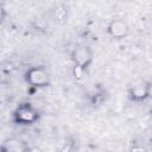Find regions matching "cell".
<instances>
[{"label":"cell","instance_id":"cell-1","mask_svg":"<svg viewBox=\"0 0 152 152\" xmlns=\"http://www.w3.org/2000/svg\"><path fill=\"white\" fill-rule=\"evenodd\" d=\"M25 81L34 88H45L50 84V75L44 66H32L25 72Z\"/></svg>","mask_w":152,"mask_h":152},{"label":"cell","instance_id":"cell-2","mask_svg":"<svg viewBox=\"0 0 152 152\" xmlns=\"http://www.w3.org/2000/svg\"><path fill=\"white\" fill-rule=\"evenodd\" d=\"M71 59L75 66L86 71L94 59V51L88 45H77L71 52Z\"/></svg>","mask_w":152,"mask_h":152},{"label":"cell","instance_id":"cell-3","mask_svg":"<svg viewBox=\"0 0 152 152\" xmlns=\"http://www.w3.org/2000/svg\"><path fill=\"white\" fill-rule=\"evenodd\" d=\"M13 118H14V121L18 124L31 125L38 120L39 114H38V110L31 103H21L14 110Z\"/></svg>","mask_w":152,"mask_h":152},{"label":"cell","instance_id":"cell-4","mask_svg":"<svg viewBox=\"0 0 152 152\" xmlns=\"http://www.w3.org/2000/svg\"><path fill=\"white\" fill-rule=\"evenodd\" d=\"M151 94V83L146 80H137L128 88V96L135 102L145 101Z\"/></svg>","mask_w":152,"mask_h":152},{"label":"cell","instance_id":"cell-5","mask_svg":"<svg viewBox=\"0 0 152 152\" xmlns=\"http://www.w3.org/2000/svg\"><path fill=\"white\" fill-rule=\"evenodd\" d=\"M107 33L113 39H124L129 34V25L121 18L112 19L107 25Z\"/></svg>","mask_w":152,"mask_h":152},{"label":"cell","instance_id":"cell-6","mask_svg":"<svg viewBox=\"0 0 152 152\" xmlns=\"http://www.w3.org/2000/svg\"><path fill=\"white\" fill-rule=\"evenodd\" d=\"M28 148L26 141L17 137L5 139L1 145V152H27Z\"/></svg>","mask_w":152,"mask_h":152},{"label":"cell","instance_id":"cell-7","mask_svg":"<svg viewBox=\"0 0 152 152\" xmlns=\"http://www.w3.org/2000/svg\"><path fill=\"white\" fill-rule=\"evenodd\" d=\"M52 17L57 23H64L68 18V6L64 4H56L52 8Z\"/></svg>","mask_w":152,"mask_h":152},{"label":"cell","instance_id":"cell-8","mask_svg":"<svg viewBox=\"0 0 152 152\" xmlns=\"http://www.w3.org/2000/svg\"><path fill=\"white\" fill-rule=\"evenodd\" d=\"M59 152H77V150H76V147H75V145L72 142H65L61 147Z\"/></svg>","mask_w":152,"mask_h":152},{"label":"cell","instance_id":"cell-9","mask_svg":"<svg viewBox=\"0 0 152 152\" xmlns=\"http://www.w3.org/2000/svg\"><path fill=\"white\" fill-rule=\"evenodd\" d=\"M83 74H84V70H83V69H81V68L74 65V75H75L76 78H81V77L83 76Z\"/></svg>","mask_w":152,"mask_h":152},{"label":"cell","instance_id":"cell-10","mask_svg":"<svg viewBox=\"0 0 152 152\" xmlns=\"http://www.w3.org/2000/svg\"><path fill=\"white\" fill-rule=\"evenodd\" d=\"M125 152H145V148L141 147V146H133V147L128 148V150L125 151Z\"/></svg>","mask_w":152,"mask_h":152},{"label":"cell","instance_id":"cell-11","mask_svg":"<svg viewBox=\"0 0 152 152\" xmlns=\"http://www.w3.org/2000/svg\"><path fill=\"white\" fill-rule=\"evenodd\" d=\"M27 152H43V151L39 147H30Z\"/></svg>","mask_w":152,"mask_h":152}]
</instances>
